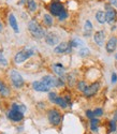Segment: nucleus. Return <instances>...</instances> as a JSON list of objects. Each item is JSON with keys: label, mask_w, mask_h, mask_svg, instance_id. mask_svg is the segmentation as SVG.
<instances>
[{"label": "nucleus", "mask_w": 117, "mask_h": 134, "mask_svg": "<svg viewBox=\"0 0 117 134\" xmlns=\"http://www.w3.org/2000/svg\"><path fill=\"white\" fill-rule=\"evenodd\" d=\"M28 29L31 33V36L36 39H42V38H45V36H46L44 28L34 19L30 20L28 23Z\"/></svg>", "instance_id": "obj_1"}, {"label": "nucleus", "mask_w": 117, "mask_h": 134, "mask_svg": "<svg viewBox=\"0 0 117 134\" xmlns=\"http://www.w3.org/2000/svg\"><path fill=\"white\" fill-rule=\"evenodd\" d=\"M47 119L52 126H59L61 124L62 116L59 113V110L56 108H52L47 111Z\"/></svg>", "instance_id": "obj_2"}, {"label": "nucleus", "mask_w": 117, "mask_h": 134, "mask_svg": "<svg viewBox=\"0 0 117 134\" xmlns=\"http://www.w3.org/2000/svg\"><path fill=\"white\" fill-rule=\"evenodd\" d=\"M33 54H34L33 49L25 48V49H23V51L16 53V55L14 56V61H15V63H23L25 60L30 58Z\"/></svg>", "instance_id": "obj_3"}, {"label": "nucleus", "mask_w": 117, "mask_h": 134, "mask_svg": "<svg viewBox=\"0 0 117 134\" xmlns=\"http://www.w3.org/2000/svg\"><path fill=\"white\" fill-rule=\"evenodd\" d=\"M65 10H66L65 5H63L61 2H59V1H52V2L50 3V5H49L50 13H51L53 16H55V17H58V16H59V15L63 12Z\"/></svg>", "instance_id": "obj_4"}, {"label": "nucleus", "mask_w": 117, "mask_h": 134, "mask_svg": "<svg viewBox=\"0 0 117 134\" xmlns=\"http://www.w3.org/2000/svg\"><path fill=\"white\" fill-rule=\"evenodd\" d=\"M105 16H107V23L113 25L117 19V11L110 3L105 5Z\"/></svg>", "instance_id": "obj_5"}, {"label": "nucleus", "mask_w": 117, "mask_h": 134, "mask_svg": "<svg viewBox=\"0 0 117 134\" xmlns=\"http://www.w3.org/2000/svg\"><path fill=\"white\" fill-rule=\"evenodd\" d=\"M10 77H11V82H12V84L15 88H22L23 86H24V79H23L22 75L18 72L11 71L10 72Z\"/></svg>", "instance_id": "obj_6"}, {"label": "nucleus", "mask_w": 117, "mask_h": 134, "mask_svg": "<svg viewBox=\"0 0 117 134\" xmlns=\"http://www.w3.org/2000/svg\"><path fill=\"white\" fill-rule=\"evenodd\" d=\"M72 46L70 45L69 42H61L54 48V53L55 54H70L72 53Z\"/></svg>", "instance_id": "obj_7"}, {"label": "nucleus", "mask_w": 117, "mask_h": 134, "mask_svg": "<svg viewBox=\"0 0 117 134\" xmlns=\"http://www.w3.org/2000/svg\"><path fill=\"white\" fill-rule=\"evenodd\" d=\"M99 88H100V83L95 82V83L90 84L89 86H87V88L85 89V91L83 93L86 98H91L97 94V92L99 91Z\"/></svg>", "instance_id": "obj_8"}, {"label": "nucleus", "mask_w": 117, "mask_h": 134, "mask_svg": "<svg viewBox=\"0 0 117 134\" xmlns=\"http://www.w3.org/2000/svg\"><path fill=\"white\" fill-rule=\"evenodd\" d=\"M45 42L47 45L50 46H55L57 45L58 43H59V37H58L56 33L54 32H49V33H46V36H45Z\"/></svg>", "instance_id": "obj_9"}, {"label": "nucleus", "mask_w": 117, "mask_h": 134, "mask_svg": "<svg viewBox=\"0 0 117 134\" xmlns=\"http://www.w3.org/2000/svg\"><path fill=\"white\" fill-rule=\"evenodd\" d=\"M7 116L10 120H12L14 122H18V121L23 120V118H24V113H20V111H18V110L11 108V110H9Z\"/></svg>", "instance_id": "obj_10"}, {"label": "nucleus", "mask_w": 117, "mask_h": 134, "mask_svg": "<svg viewBox=\"0 0 117 134\" xmlns=\"http://www.w3.org/2000/svg\"><path fill=\"white\" fill-rule=\"evenodd\" d=\"M105 40V32L103 30H98L93 33V41L98 46H103Z\"/></svg>", "instance_id": "obj_11"}, {"label": "nucleus", "mask_w": 117, "mask_h": 134, "mask_svg": "<svg viewBox=\"0 0 117 134\" xmlns=\"http://www.w3.org/2000/svg\"><path fill=\"white\" fill-rule=\"evenodd\" d=\"M32 88H33L36 91H39V92H49L50 89H51L47 85H45L42 81L33 82V83H32Z\"/></svg>", "instance_id": "obj_12"}, {"label": "nucleus", "mask_w": 117, "mask_h": 134, "mask_svg": "<svg viewBox=\"0 0 117 134\" xmlns=\"http://www.w3.org/2000/svg\"><path fill=\"white\" fill-rule=\"evenodd\" d=\"M117 47V38L116 37H111L109 39V41L105 44V51H107L109 54H112L116 51Z\"/></svg>", "instance_id": "obj_13"}, {"label": "nucleus", "mask_w": 117, "mask_h": 134, "mask_svg": "<svg viewBox=\"0 0 117 134\" xmlns=\"http://www.w3.org/2000/svg\"><path fill=\"white\" fill-rule=\"evenodd\" d=\"M45 85H47L50 88L52 87H57V79H55V77L51 76V75H45L42 77L41 80Z\"/></svg>", "instance_id": "obj_14"}, {"label": "nucleus", "mask_w": 117, "mask_h": 134, "mask_svg": "<svg viewBox=\"0 0 117 134\" xmlns=\"http://www.w3.org/2000/svg\"><path fill=\"white\" fill-rule=\"evenodd\" d=\"M53 70H54V72H55L58 76H60V77H62V76L65 75V72H66L65 66H63L61 63H55V64L53 65Z\"/></svg>", "instance_id": "obj_15"}, {"label": "nucleus", "mask_w": 117, "mask_h": 134, "mask_svg": "<svg viewBox=\"0 0 117 134\" xmlns=\"http://www.w3.org/2000/svg\"><path fill=\"white\" fill-rule=\"evenodd\" d=\"M96 20L98 21L99 24H104V23H107V16H105V12L104 11H97L96 12Z\"/></svg>", "instance_id": "obj_16"}, {"label": "nucleus", "mask_w": 117, "mask_h": 134, "mask_svg": "<svg viewBox=\"0 0 117 134\" xmlns=\"http://www.w3.org/2000/svg\"><path fill=\"white\" fill-rule=\"evenodd\" d=\"M92 29H93V26L91 24V21L89 19H87L85 21V25H84V36L85 37H90Z\"/></svg>", "instance_id": "obj_17"}, {"label": "nucleus", "mask_w": 117, "mask_h": 134, "mask_svg": "<svg viewBox=\"0 0 117 134\" xmlns=\"http://www.w3.org/2000/svg\"><path fill=\"white\" fill-rule=\"evenodd\" d=\"M10 93H11V90L9 89V87L2 81H0V94L2 97H9Z\"/></svg>", "instance_id": "obj_18"}, {"label": "nucleus", "mask_w": 117, "mask_h": 134, "mask_svg": "<svg viewBox=\"0 0 117 134\" xmlns=\"http://www.w3.org/2000/svg\"><path fill=\"white\" fill-rule=\"evenodd\" d=\"M9 24L10 26L12 27V29L17 33L18 32V26H17V20L15 18V16L13 14H10L9 15Z\"/></svg>", "instance_id": "obj_19"}, {"label": "nucleus", "mask_w": 117, "mask_h": 134, "mask_svg": "<svg viewBox=\"0 0 117 134\" xmlns=\"http://www.w3.org/2000/svg\"><path fill=\"white\" fill-rule=\"evenodd\" d=\"M55 104L58 105L59 107H61V108H66L67 106H69V105H68V102H67V100H66L65 97H57L56 101H55Z\"/></svg>", "instance_id": "obj_20"}, {"label": "nucleus", "mask_w": 117, "mask_h": 134, "mask_svg": "<svg viewBox=\"0 0 117 134\" xmlns=\"http://www.w3.org/2000/svg\"><path fill=\"white\" fill-rule=\"evenodd\" d=\"M43 21L47 27H52L54 23V17L52 14H44L43 15Z\"/></svg>", "instance_id": "obj_21"}, {"label": "nucleus", "mask_w": 117, "mask_h": 134, "mask_svg": "<svg viewBox=\"0 0 117 134\" xmlns=\"http://www.w3.org/2000/svg\"><path fill=\"white\" fill-rule=\"evenodd\" d=\"M99 124H100V120H99L98 118H92V119H90V129H91V131H93V132L98 131Z\"/></svg>", "instance_id": "obj_22"}, {"label": "nucleus", "mask_w": 117, "mask_h": 134, "mask_svg": "<svg viewBox=\"0 0 117 134\" xmlns=\"http://www.w3.org/2000/svg\"><path fill=\"white\" fill-rule=\"evenodd\" d=\"M27 8L30 12H36L37 9H38V4L34 0H28L27 1Z\"/></svg>", "instance_id": "obj_23"}, {"label": "nucleus", "mask_w": 117, "mask_h": 134, "mask_svg": "<svg viewBox=\"0 0 117 134\" xmlns=\"http://www.w3.org/2000/svg\"><path fill=\"white\" fill-rule=\"evenodd\" d=\"M11 108L15 109V110H18V111H20V113H25L26 109H27V107L24 104H19V103H13Z\"/></svg>", "instance_id": "obj_24"}, {"label": "nucleus", "mask_w": 117, "mask_h": 134, "mask_svg": "<svg viewBox=\"0 0 117 134\" xmlns=\"http://www.w3.org/2000/svg\"><path fill=\"white\" fill-rule=\"evenodd\" d=\"M76 88H77V90H78V91L84 92V91H85V89L87 88V84H86V82H84V81H79V82H77V84H76Z\"/></svg>", "instance_id": "obj_25"}, {"label": "nucleus", "mask_w": 117, "mask_h": 134, "mask_svg": "<svg viewBox=\"0 0 117 134\" xmlns=\"http://www.w3.org/2000/svg\"><path fill=\"white\" fill-rule=\"evenodd\" d=\"M70 43V45H71L72 47H77V46H79V45H83V42H82L81 40H78V39H73V40H71L69 42Z\"/></svg>", "instance_id": "obj_26"}, {"label": "nucleus", "mask_w": 117, "mask_h": 134, "mask_svg": "<svg viewBox=\"0 0 117 134\" xmlns=\"http://www.w3.org/2000/svg\"><path fill=\"white\" fill-rule=\"evenodd\" d=\"M89 49L88 48H81L78 51V55L81 56V57H87V56L89 55Z\"/></svg>", "instance_id": "obj_27"}, {"label": "nucleus", "mask_w": 117, "mask_h": 134, "mask_svg": "<svg viewBox=\"0 0 117 134\" xmlns=\"http://www.w3.org/2000/svg\"><path fill=\"white\" fill-rule=\"evenodd\" d=\"M116 122H117V121H115L114 119L110 120L109 125H110V131H111V132H114V131H116V128H117V126H116Z\"/></svg>", "instance_id": "obj_28"}, {"label": "nucleus", "mask_w": 117, "mask_h": 134, "mask_svg": "<svg viewBox=\"0 0 117 134\" xmlns=\"http://www.w3.org/2000/svg\"><path fill=\"white\" fill-rule=\"evenodd\" d=\"M57 93L56 92H53V91H51L50 93H49V100L52 102V103H55V101H56V99H57Z\"/></svg>", "instance_id": "obj_29"}, {"label": "nucleus", "mask_w": 117, "mask_h": 134, "mask_svg": "<svg viewBox=\"0 0 117 134\" xmlns=\"http://www.w3.org/2000/svg\"><path fill=\"white\" fill-rule=\"evenodd\" d=\"M68 16H69V14H68V11H67V10H65V11H63V12H62V13H61V14H60L59 16H58L57 18H58V19H59L60 21H62V20L67 19V17H68Z\"/></svg>", "instance_id": "obj_30"}, {"label": "nucleus", "mask_w": 117, "mask_h": 134, "mask_svg": "<svg viewBox=\"0 0 117 134\" xmlns=\"http://www.w3.org/2000/svg\"><path fill=\"white\" fill-rule=\"evenodd\" d=\"M93 113H95V116L96 117H100V116L103 115V109L101 107H98V108H96L95 110H93Z\"/></svg>", "instance_id": "obj_31"}, {"label": "nucleus", "mask_w": 117, "mask_h": 134, "mask_svg": "<svg viewBox=\"0 0 117 134\" xmlns=\"http://www.w3.org/2000/svg\"><path fill=\"white\" fill-rule=\"evenodd\" d=\"M0 64H2V65H7V64H8V61H7V59L3 57L1 51H0Z\"/></svg>", "instance_id": "obj_32"}, {"label": "nucleus", "mask_w": 117, "mask_h": 134, "mask_svg": "<svg viewBox=\"0 0 117 134\" xmlns=\"http://www.w3.org/2000/svg\"><path fill=\"white\" fill-rule=\"evenodd\" d=\"M86 116H87V118H89V119H92V118L96 117V116H95V113H93V110H90V109H87V110H86Z\"/></svg>", "instance_id": "obj_33"}, {"label": "nucleus", "mask_w": 117, "mask_h": 134, "mask_svg": "<svg viewBox=\"0 0 117 134\" xmlns=\"http://www.w3.org/2000/svg\"><path fill=\"white\" fill-rule=\"evenodd\" d=\"M111 83H112L113 85L117 83V74H116L115 72H113V73H112V77H111Z\"/></svg>", "instance_id": "obj_34"}, {"label": "nucleus", "mask_w": 117, "mask_h": 134, "mask_svg": "<svg viewBox=\"0 0 117 134\" xmlns=\"http://www.w3.org/2000/svg\"><path fill=\"white\" fill-rule=\"evenodd\" d=\"M109 3L113 7V8H115V9H117V0H110L109 1Z\"/></svg>", "instance_id": "obj_35"}, {"label": "nucleus", "mask_w": 117, "mask_h": 134, "mask_svg": "<svg viewBox=\"0 0 117 134\" xmlns=\"http://www.w3.org/2000/svg\"><path fill=\"white\" fill-rule=\"evenodd\" d=\"M115 121H117V110L115 111V115H114V118H113Z\"/></svg>", "instance_id": "obj_36"}, {"label": "nucleus", "mask_w": 117, "mask_h": 134, "mask_svg": "<svg viewBox=\"0 0 117 134\" xmlns=\"http://www.w3.org/2000/svg\"><path fill=\"white\" fill-rule=\"evenodd\" d=\"M25 2H27L26 0H20V2H19V4H23V3H25Z\"/></svg>", "instance_id": "obj_37"}, {"label": "nucleus", "mask_w": 117, "mask_h": 134, "mask_svg": "<svg viewBox=\"0 0 117 134\" xmlns=\"http://www.w3.org/2000/svg\"><path fill=\"white\" fill-rule=\"evenodd\" d=\"M3 27H2V24H1V21H0V31H2Z\"/></svg>", "instance_id": "obj_38"}, {"label": "nucleus", "mask_w": 117, "mask_h": 134, "mask_svg": "<svg viewBox=\"0 0 117 134\" xmlns=\"http://www.w3.org/2000/svg\"><path fill=\"white\" fill-rule=\"evenodd\" d=\"M115 59H116V60H117V53H116V54H115Z\"/></svg>", "instance_id": "obj_39"}]
</instances>
